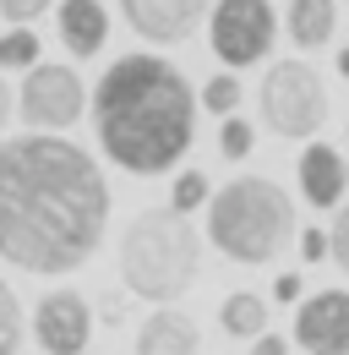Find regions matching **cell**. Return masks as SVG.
Returning a JSON list of instances; mask_svg holds the SVG:
<instances>
[{"label":"cell","instance_id":"cell-7","mask_svg":"<svg viewBox=\"0 0 349 355\" xmlns=\"http://www.w3.org/2000/svg\"><path fill=\"white\" fill-rule=\"evenodd\" d=\"M278 39V17L267 0H218L208 11V44L224 66H257Z\"/></svg>","mask_w":349,"mask_h":355},{"label":"cell","instance_id":"cell-20","mask_svg":"<svg viewBox=\"0 0 349 355\" xmlns=\"http://www.w3.org/2000/svg\"><path fill=\"white\" fill-rule=\"evenodd\" d=\"M251 148H257V126H251V121L229 115V121L218 126V153H224V159H246Z\"/></svg>","mask_w":349,"mask_h":355},{"label":"cell","instance_id":"cell-10","mask_svg":"<svg viewBox=\"0 0 349 355\" xmlns=\"http://www.w3.org/2000/svg\"><path fill=\"white\" fill-rule=\"evenodd\" d=\"M208 11H213V0H120V17L147 44H180L186 33H197V22Z\"/></svg>","mask_w":349,"mask_h":355},{"label":"cell","instance_id":"cell-18","mask_svg":"<svg viewBox=\"0 0 349 355\" xmlns=\"http://www.w3.org/2000/svg\"><path fill=\"white\" fill-rule=\"evenodd\" d=\"M0 355H22V301L0 279Z\"/></svg>","mask_w":349,"mask_h":355},{"label":"cell","instance_id":"cell-12","mask_svg":"<svg viewBox=\"0 0 349 355\" xmlns=\"http://www.w3.org/2000/svg\"><path fill=\"white\" fill-rule=\"evenodd\" d=\"M202 334L180 306H153L136 328V355H197Z\"/></svg>","mask_w":349,"mask_h":355},{"label":"cell","instance_id":"cell-24","mask_svg":"<svg viewBox=\"0 0 349 355\" xmlns=\"http://www.w3.org/2000/svg\"><path fill=\"white\" fill-rule=\"evenodd\" d=\"M301 273H278V279H273V295H278V301H301Z\"/></svg>","mask_w":349,"mask_h":355},{"label":"cell","instance_id":"cell-26","mask_svg":"<svg viewBox=\"0 0 349 355\" xmlns=\"http://www.w3.org/2000/svg\"><path fill=\"white\" fill-rule=\"evenodd\" d=\"M11 110H17V98H11V88H6V77H0V126L11 121Z\"/></svg>","mask_w":349,"mask_h":355},{"label":"cell","instance_id":"cell-25","mask_svg":"<svg viewBox=\"0 0 349 355\" xmlns=\"http://www.w3.org/2000/svg\"><path fill=\"white\" fill-rule=\"evenodd\" d=\"M251 355H289V339H278V334H262V339H251Z\"/></svg>","mask_w":349,"mask_h":355},{"label":"cell","instance_id":"cell-23","mask_svg":"<svg viewBox=\"0 0 349 355\" xmlns=\"http://www.w3.org/2000/svg\"><path fill=\"white\" fill-rule=\"evenodd\" d=\"M301 257L305 263H322L328 257V235L322 230H301Z\"/></svg>","mask_w":349,"mask_h":355},{"label":"cell","instance_id":"cell-11","mask_svg":"<svg viewBox=\"0 0 349 355\" xmlns=\"http://www.w3.org/2000/svg\"><path fill=\"white\" fill-rule=\"evenodd\" d=\"M301 191L311 208H339L349 191V164L333 142H305L301 153Z\"/></svg>","mask_w":349,"mask_h":355},{"label":"cell","instance_id":"cell-14","mask_svg":"<svg viewBox=\"0 0 349 355\" xmlns=\"http://www.w3.org/2000/svg\"><path fill=\"white\" fill-rule=\"evenodd\" d=\"M289 39L301 49H322L339 33V6L333 0H289Z\"/></svg>","mask_w":349,"mask_h":355},{"label":"cell","instance_id":"cell-22","mask_svg":"<svg viewBox=\"0 0 349 355\" xmlns=\"http://www.w3.org/2000/svg\"><path fill=\"white\" fill-rule=\"evenodd\" d=\"M49 6H55V0H0V17H6V22H17V28H28V22L44 17Z\"/></svg>","mask_w":349,"mask_h":355},{"label":"cell","instance_id":"cell-21","mask_svg":"<svg viewBox=\"0 0 349 355\" xmlns=\"http://www.w3.org/2000/svg\"><path fill=\"white\" fill-rule=\"evenodd\" d=\"M328 252H333V263L349 273V202L333 214V230H328Z\"/></svg>","mask_w":349,"mask_h":355},{"label":"cell","instance_id":"cell-5","mask_svg":"<svg viewBox=\"0 0 349 355\" xmlns=\"http://www.w3.org/2000/svg\"><path fill=\"white\" fill-rule=\"evenodd\" d=\"M257 110L273 137H295V142H316L322 121H328V88L322 71L311 60H273L257 88Z\"/></svg>","mask_w":349,"mask_h":355},{"label":"cell","instance_id":"cell-2","mask_svg":"<svg viewBox=\"0 0 349 355\" xmlns=\"http://www.w3.org/2000/svg\"><path fill=\"white\" fill-rule=\"evenodd\" d=\"M93 132L109 164H120L126 175H164L191 153L197 137V93L186 83V71L153 55H115L109 71L93 83Z\"/></svg>","mask_w":349,"mask_h":355},{"label":"cell","instance_id":"cell-6","mask_svg":"<svg viewBox=\"0 0 349 355\" xmlns=\"http://www.w3.org/2000/svg\"><path fill=\"white\" fill-rule=\"evenodd\" d=\"M82 110H87V88L77 77V66H66V60H39L17 88V115L33 132L60 137L71 121H82Z\"/></svg>","mask_w":349,"mask_h":355},{"label":"cell","instance_id":"cell-9","mask_svg":"<svg viewBox=\"0 0 349 355\" xmlns=\"http://www.w3.org/2000/svg\"><path fill=\"white\" fill-rule=\"evenodd\" d=\"M295 345L305 355H349V290H316L295 311Z\"/></svg>","mask_w":349,"mask_h":355},{"label":"cell","instance_id":"cell-15","mask_svg":"<svg viewBox=\"0 0 349 355\" xmlns=\"http://www.w3.org/2000/svg\"><path fill=\"white\" fill-rule=\"evenodd\" d=\"M218 322H224L229 339H262L267 334V301H262L257 290H235V295H224Z\"/></svg>","mask_w":349,"mask_h":355},{"label":"cell","instance_id":"cell-4","mask_svg":"<svg viewBox=\"0 0 349 355\" xmlns=\"http://www.w3.org/2000/svg\"><path fill=\"white\" fill-rule=\"evenodd\" d=\"M208 241L229 263H273L295 241V202L278 180L235 175L208 197Z\"/></svg>","mask_w":349,"mask_h":355},{"label":"cell","instance_id":"cell-17","mask_svg":"<svg viewBox=\"0 0 349 355\" xmlns=\"http://www.w3.org/2000/svg\"><path fill=\"white\" fill-rule=\"evenodd\" d=\"M208 197H213V186H208L202 170H180L174 186H170V208H174V214H186V219H191V208H208Z\"/></svg>","mask_w":349,"mask_h":355},{"label":"cell","instance_id":"cell-3","mask_svg":"<svg viewBox=\"0 0 349 355\" xmlns=\"http://www.w3.org/2000/svg\"><path fill=\"white\" fill-rule=\"evenodd\" d=\"M202 273V235L174 208H142L120 235V279L136 301L174 306Z\"/></svg>","mask_w":349,"mask_h":355},{"label":"cell","instance_id":"cell-19","mask_svg":"<svg viewBox=\"0 0 349 355\" xmlns=\"http://www.w3.org/2000/svg\"><path fill=\"white\" fill-rule=\"evenodd\" d=\"M197 104L229 121V115L240 110V77H208V83H202V93H197Z\"/></svg>","mask_w":349,"mask_h":355},{"label":"cell","instance_id":"cell-1","mask_svg":"<svg viewBox=\"0 0 349 355\" xmlns=\"http://www.w3.org/2000/svg\"><path fill=\"white\" fill-rule=\"evenodd\" d=\"M109 180L71 137L22 132L0 142V263L60 279L104 246Z\"/></svg>","mask_w":349,"mask_h":355},{"label":"cell","instance_id":"cell-27","mask_svg":"<svg viewBox=\"0 0 349 355\" xmlns=\"http://www.w3.org/2000/svg\"><path fill=\"white\" fill-rule=\"evenodd\" d=\"M339 71H344V77H349V44L339 49Z\"/></svg>","mask_w":349,"mask_h":355},{"label":"cell","instance_id":"cell-16","mask_svg":"<svg viewBox=\"0 0 349 355\" xmlns=\"http://www.w3.org/2000/svg\"><path fill=\"white\" fill-rule=\"evenodd\" d=\"M33 66H39V33L28 28L0 33V71H33Z\"/></svg>","mask_w":349,"mask_h":355},{"label":"cell","instance_id":"cell-8","mask_svg":"<svg viewBox=\"0 0 349 355\" xmlns=\"http://www.w3.org/2000/svg\"><path fill=\"white\" fill-rule=\"evenodd\" d=\"M33 339L44 355H82L93 339V306L82 290H49L33 306Z\"/></svg>","mask_w":349,"mask_h":355},{"label":"cell","instance_id":"cell-13","mask_svg":"<svg viewBox=\"0 0 349 355\" xmlns=\"http://www.w3.org/2000/svg\"><path fill=\"white\" fill-rule=\"evenodd\" d=\"M60 39H66V49L77 55V60H87V55H98L104 49V39H109V11L98 6V0H60Z\"/></svg>","mask_w":349,"mask_h":355}]
</instances>
